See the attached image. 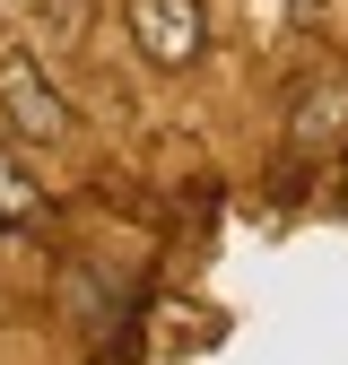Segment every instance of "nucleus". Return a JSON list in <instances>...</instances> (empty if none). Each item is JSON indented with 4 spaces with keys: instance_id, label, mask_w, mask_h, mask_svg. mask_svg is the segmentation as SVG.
<instances>
[{
    "instance_id": "nucleus-1",
    "label": "nucleus",
    "mask_w": 348,
    "mask_h": 365,
    "mask_svg": "<svg viewBox=\"0 0 348 365\" xmlns=\"http://www.w3.org/2000/svg\"><path fill=\"white\" fill-rule=\"evenodd\" d=\"M0 130H9V140H35V148L70 140V105H61V87L44 78L35 53H18V43H0Z\"/></svg>"
},
{
    "instance_id": "nucleus-2",
    "label": "nucleus",
    "mask_w": 348,
    "mask_h": 365,
    "mask_svg": "<svg viewBox=\"0 0 348 365\" xmlns=\"http://www.w3.org/2000/svg\"><path fill=\"white\" fill-rule=\"evenodd\" d=\"M130 43L157 70H192L200 43H209V9L200 0H130Z\"/></svg>"
},
{
    "instance_id": "nucleus-3",
    "label": "nucleus",
    "mask_w": 348,
    "mask_h": 365,
    "mask_svg": "<svg viewBox=\"0 0 348 365\" xmlns=\"http://www.w3.org/2000/svg\"><path fill=\"white\" fill-rule=\"evenodd\" d=\"M0 209H26V182H9V165H0Z\"/></svg>"
}]
</instances>
